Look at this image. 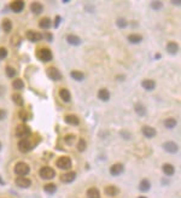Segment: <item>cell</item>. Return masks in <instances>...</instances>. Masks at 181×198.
<instances>
[{"mask_svg": "<svg viewBox=\"0 0 181 198\" xmlns=\"http://www.w3.org/2000/svg\"><path fill=\"white\" fill-rule=\"evenodd\" d=\"M15 133H16V137H18V138L27 139V137H29V135L32 134V131H30V128H29L27 124L22 123V124H18V126L16 127Z\"/></svg>", "mask_w": 181, "mask_h": 198, "instance_id": "cell-1", "label": "cell"}, {"mask_svg": "<svg viewBox=\"0 0 181 198\" xmlns=\"http://www.w3.org/2000/svg\"><path fill=\"white\" fill-rule=\"evenodd\" d=\"M30 172V168L27 163L24 162H18L16 166H15V173L18 175V177H25L27 174H29Z\"/></svg>", "mask_w": 181, "mask_h": 198, "instance_id": "cell-2", "label": "cell"}, {"mask_svg": "<svg viewBox=\"0 0 181 198\" xmlns=\"http://www.w3.org/2000/svg\"><path fill=\"white\" fill-rule=\"evenodd\" d=\"M39 174H40L41 178L45 179V180H51V179L55 178L56 172L51 167H42L40 169V172H39Z\"/></svg>", "mask_w": 181, "mask_h": 198, "instance_id": "cell-3", "label": "cell"}, {"mask_svg": "<svg viewBox=\"0 0 181 198\" xmlns=\"http://www.w3.org/2000/svg\"><path fill=\"white\" fill-rule=\"evenodd\" d=\"M38 57H39V59H41L42 62H50V60H52V58H53L52 52H51V50H48V48H40V50L38 51Z\"/></svg>", "mask_w": 181, "mask_h": 198, "instance_id": "cell-4", "label": "cell"}, {"mask_svg": "<svg viewBox=\"0 0 181 198\" xmlns=\"http://www.w3.org/2000/svg\"><path fill=\"white\" fill-rule=\"evenodd\" d=\"M32 147H33V145H32V141L29 139H21L20 143H18V150L21 152L27 154L32 150Z\"/></svg>", "mask_w": 181, "mask_h": 198, "instance_id": "cell-5", "label": "cell"}, {"mask_svg": "<svg viewBox=\"0 0 181 198\" xmlns=\"http://www.w3.org/2000/svg\"><path fill=\"white\" fill-rule=\"evenodd\" d=\"M46 73H47L48 78L51 80H53V81H59V80L62 79V74H60V71L57 69V68H53V67L47 68Z\"/></svg>", "mask_w": 181, "mask_h": 198, "instance_id": "cell-6", "label": "cell"}, {"mask_svg": "<svg viewBox=\"0 0 181 198\" xmlns=\"http://www.w3.org/2000/svg\"><path fill=\"white\" fill-rule=\"evenodd\" d=\"M57 167L60 169H69L71 167V159L66 156H62L57 161Z\"/></svg>", "mask_w": 181, "mask_h": 198, "instance_id": "cell-7", "label": "cell"}, {"mask_svg": "<svg viewBox=\"0 0 181 198\" xmlns=\"http://www.w3.org/2000/svg\"><path fill=\"white\" fill-rule=\"evenodd\" d=\"M163 149H164L167 152H169V154H176L178 150H179L178 145H176L174 141H165V143L163 144Z\"/></svg>", "mask_w": 181, "mask_h": 198, "instance_id": "cell-8", "label": "cell"}, {"mask_svg": "<svg viewBox=\"0 0 181 198\" xmlns=\"http://www.w3.org/2000/svg\"><path fill=\"white\" fill-rule=\"evenodd\" d=\"M141 133H142L146 138H153V137H156V134H157L156 129L152 128V127H150V126H142V127H141Z\"/></svg>", "mask_w": 181, "mask_h": 198, "instance_id": "cell-9", "label": "cell"}, {"mask_svg": "<svg viewBox=\"0 0 181 198\" xmlns=\"http://www.w3.org/2000/svg\"><path fill=\"white\" fill-rule=\"evenodd\" d=\"M123 170H124V167H123L122 163H115L110 168V174L114 175V177H117V175L123 173Z\"/></svg>", "mask_w": 181, "mask_h": 198, "instance_id": "cell-10", "label": "cell"}, {"mask_svg": "<svg viewBox=\"0 0 181 198\" xmlns=\"http://www.w3.org/2000/svg\"><path fill=\"white\" fill-rule=\"evenodd\" d=\"M25 36H27V39L29 40V41H32V42H36V41H40L42 39V35H41L40 33L34 32V30H28L25 33Z\"/></svg>", "mask_w": 181, "mask_h": 198, "instance_id": "cell-11", "label": "cell"}, {"mask_svg": "<svg viewBox=\"0 0 181 198\" xmlns=\"http://www.w3.org/2000/svg\"><path fill=\"white\" fill-rule=\"evenodd\" d=\"M76 178V173L75 172H66L64 174L60 175V180L65 184H69V182H73Z\"/></svg>", "mask_w": 181, "mask_h": 198, "instance_id": "cell-12", "label": "cell"}, {"mask_svg": "<svg viewBox=\"0 0 181 198\" xmlns=\"http://www.w3.org/2000/svg\"><path fill=\"white\" fill-rule=\"evenodd\" d=\"M16 185L18 187H22V188H28L32 185V180L24 178V177H18L16 179Z\"/></svg>", "mask_w": 181, "mask_h": 198, "instance_id": "cell-13", "label": "cell"}, {"mask_svg": "<svg viewBox=\"0 0 181 198\" xmlns=\"http://www.w3.org/2000/svg\"><path fill=\"white\" fill-rule=\"evenodd\" d=\"M141 86L146 91H152L156 88V82L153 80H150V79H145L141 81Z\"/></svg>", "mask_w": 181, "mask_h": 198, "instance_id": "cell-14", "label": "cell"}, {"mask_svg": "<svg viewBox=\"0 0 181 198\" xmlns=\"http://www.w3.org/2000/svg\"><path fill=\"white\" fill-rule=\"evenodd\" d=\"M11 10L13 12H21L23 9H24V2L21 1V0H16V1H12L11 5H10Z\"/></svg>", "mask_w": 181, "mask_h": 198, "instance_id": "cell-15", "label": "cell"}, {"mask_svg": "<svg viewBox=\"0 0 181 198\" xmlns=\"http://www.w3.org/2000/svg\"><path fill=\"white\" fill-rule=\"evenodd\" d=\"M179 51V45L176 42H168L167 44V52L170 55H176Z\"/></svg>", "mask_w": 181, "mask_h": 198, "instance_id": "cell-16", "label": "cell"}, {"mask_svg": "<svg viewBox=\"0 0 181 198\" xmlns=\"http://www.w3.org/2000/svg\"><path fill=\"white\" fill-rule=\"evenodd\" d=\"M30 11L34 13V15H40L41 12L43 11V6L41 5L40 2H32L30 5Z\"/></svg>", "mask_w": 181, "mask_h": 198, "instance_id": "cell-17", "label": "cell"}, {"mask_svg": "<svg viewBox=\"0 0 181 198\" xmlns=\"http://www.w3.org/2000/svg\"><path fill=\"white\" fill-rule=\"evenodd\" d=\"M64 121H65L68 124H71V126H77V124L80 123L79 117L75 116V115H66V116L64 117Z\"/></svg>", "mask_w": 181, "mask_h": 198, "instance_id": "cell-18", "label": "cell"}, {"mask_svg": "<svg viewBox=\"0 0 181 198\" xmlns=\"http://www.w3.org/2000/svg\"><path fill=\"white\" fill-rule=\"evenodd\" d=\"M59 97H60V99H62L63 101H65V103H69L70 99H71L70 92H69L66 88H62V89H59Z\"/></svg>", "mask_w": 181, "mask_h": 198, "instance_id": "cell-19", "label": "cell"}, {"mask_svg": "<svg viewBox=\"0 0 181 198\" xmlns=\"http://www.w3.org/2000/svg\"><path fill=\"white\" fill-rule=\"evenodd\" d=\"M98 98L103 100V101H107L110 99V92L106 88H101L98 91Z\"/></svg>", "mask_w": 181, "mask_h": 198, "instance_id": "cell-20", "label": "cell"}, {"mask_svg": "<svg viewBox=\"0 0 181 198\" xmlns=\"http://www.w3.org/2000/svg\"><path fill=\"white\" fill-rule=\"evenodd\" d=\"M120 192V190L116 187V186H112V185H110V186H106L105 187V193L107 195V196H110V197H114V196H116L117 193Z\"/></svg>", "mask_w": 181, "mask_h": 198, "instance_id": "cell-21", "label": "cell"}, {"mask_svg": "<svg viewBox=\"0 0 181 198\" xmlns=\"http://www.w3.org/2000/svg\"><path fill=\"white\" fill-rule=\"evenodd\" d=\"M1 27H2V30L5 33H10L12 30V22L9 20V18H5V20H2V22H1Z\"/></svg>", "mask_w": 181, "mask_h": 198, "instance_id": "cell-22", "label": "cell"}, {"mask_svg": "<svg viewBox=\"0 0 181 198\" xmlns=\"http://www.w3.org/2000/svg\"><path fill=\"white\" fill-rule=\"evenodd\" d=\"M87 197L88 198H100V192L96 187H91L87 190Z\"/></svg>", "mask_w": 181, "mask_h": 198, "instance_id": "cell-23", "label": "cell"}, {"mask_svg": "<svg viewBox=\"0 0 181 198\" xmlns=\"http://www.w3.org/2000/svg\"><path fill=\"white\" fill-rule=\"evenodd\" d=\"M51 24H52V22L48 17H43L39 21V27L41 29H48V28H51Z\"/></svg>", "mask_w": 181, "mask_h": 198, "instance_id": "cell-24", "label": "cell"}, {"mask_svg": "<svg viewBox=\"0 0 181 198\" xmlns=\"http://www.w3.org/2000/svg\"><path fill=\"white\" fill-rule=\"evenodd\" d=\"M150 187H151V184H150V181L147 179L141 180L140 184H139V190H140L141 192H147L150 190Z\"/></svg>", "mask_w": 181, "mask_h": 198, "instance_id": "cell-25", "label": "cell"}, {"mask_svg": "<svg viewBox=\"0 0 181 198\" xmlns=\"http://www.w3.org/2000/svg\"><path fill=\"white\" fill-rule=\"evenodd\" d=\"M134 110H135V112H137L139 116H144V115L146 114V108H145V105H142L141 103H137V104H135Z\"/></svg>", "mask_w": 181, "mask_h": 198, "instance_id": "cell-26", "label": "cell"}, {"mask_svg": "<svg viewBox=\"0 0 181 198\" xmlns=\"http://www.w3.org/2000/svg\"><path fill=\"white\" fill-rule=\"evenodd\" d=\"M70 76L74 80H76V81H82L85 79V74L82 71H79V70H73L70 73Z\"/></svg>", "mask_w": 181, "mask_h": 198, "instance_id": "cell-27", "label": "cell"}, {"mask_svg": "<svg viewBox=\"0 0 181 198\" xmlns=\"http://www.w3.org/2000/svg\"><path fill=\"white\" fill-rule=\"evenodd\" d=\"M174 172H175L174 166H172V164H169V163H167V164L163 166V173H164L165 175H173Z\"/></svg>", "mask_w": 181, "mask_h": 198, "instance_id": "cell-28", "label": "cell"}, {"mask_svg": "<svg viewBox=\"0 0 181 198\" xmlns=\"http://www.w3.org/2000/svg\"><path fill=\"white\" fill-rule=\"evenodd\" d=\"M66 41H68L70 45H73V46H77V45L81 42L80 38L76 36V35H68V36H66Z\"/></svg>", "mask_w": 181, "mask_h": 198, "instance_id": "cell-29", "label": "cell"}, {"mask_svg": "<svg viewBox=\"0 0 181 198\" xmlns=\"http://www.w3.org/2000/svg\"><path fill=\"white\" fill-rule=\"evenodd\" d=\"M176 124H178V121L175 119H173V117H169V119H167L164 121V126H165L167 128H169V129L176 127Z\"/></svg>", "mask_w": 181, "mask_h": 198, "instance_id": "cell-30", "label": "cell"}, {"mask_svg": "<svg viewBox=\"0 0 181 198\" xmlns=\"http://www.w3.org/2000/svg\"><path fill=\"white\" fill-rule=\"evenodd\" d=\"M11 98H12L13 103H15L16 105L22 106V105H23V103H24V100H23V98H22V94H20V93H13Z\"/></svg>", "mask_w": 181, "mask_h": 198, "instance_id": "cell-31", "label": "cell"}, {"mask_svg": "<svg viewBox=\"0 0 181 198\" xmlns=\"http://www.w3.org/2000/svg\"><path fill=\"white\" fill-rule=\"evenodd\" d=\"M141 40H142V36L139 34H130L128 36V41L132 44H139V42H141Z\"/></svg>", "mask_w": 181, "mask_h": 198, "instance_id": "cell-32", "label": "cell"}, {"mask_svg": "<svg viewBox=\"0 0 181 198\" xmlns=\"http://www.w3.org/2000/svg\"><path fill=\"white\" fill-rule=\"evenodd\" d=\"M43 190H45L47 193H55L56 190H57V186H56L55 184H47V185H45Z\"/></svg>", "mask_w": 181, "mask_h": 198, "instance_id": "cell-33", "label": "cell"}, {"mask_svg": "<svg viewBox=\"0 0 181 198\" xmlns=\"http://www.w3.org/2000/svg\"><path fill=\"white\" fill-rule=\"evenodd\" d=\"M12 87L15 89H22L24 87V82L22 81V79H16L12 82Z\"/></svg>", "mask_w": 181, "mask_h": 198, "instance_id": "cell-34", "label": "cell"}, {"mask_svg": "<svg viewBox=\"0 0 181 198\" xmlns=\"http://www.w3.org/2000/svg\"><path fill=\"white\" fill-rule=\"evenodd\" d=\"M86 147H87L86 140H85V139H80V140L77 141V150H79L80 152H83V151L86 150Z\"/></svg>", "mask_w": 181, "mask_h": 198, "instance_id": "cell-35", "label": "cell"}, {"mask_svg": "<svg viewBox=\"0 0 181 198\" xmlns=\"http://www.w3.org/2000/svg\"><path fill=\"white\" fill-rule=\"evenodd\" d=\"M5 73H6V75H7L9 78H13V76H16V70H15L12 67H10V65H7V67H6Z\"/></svg>", "mask_w": 181, "mask_h": 198, "instance_id": "cell-36", "label": "cell"}, {"mask_svg": "<svg viewBox=\"0 0 181 198\" xmlns=\"http://www.w3.org/2000/svg\"><path fill=\"white\" fill-rule=\"evenodd\" d=\"M162 6H163V2L162 1H151V7L153 10H161Z\"/></svg>", "mask_w": 181, "mask_h": 198, "instance_id": "cell-37", "label": "cell"}, {"mask_svg": "<svg viewBox=\"0 0 181 198\" xmlns=\"http://www.w3.org/2000/svg\"><path fill=\"white\" fill-rule=\"evenodd\" d=\"M116 23H117V25H119L120 28H126V27H127V24H128L127 20H126V18H123V17L119 18V20L116 21Z\"/></svg>", "mask_w": 181, "mask_h": 198, "instance_id": "cell-38", "label": "cell"}, {"mask_svg": "<svg viewBox=\"0 0 181 198\" xmlns=\"http://www.w3.org/2000/svg\"><path fill=\"white\" fill-rule=\"evenodd\" d=\"M7 57V50L5 47H0V60L5 59Z\"/></svg>", "mask_w": 181, "mask_h": 198, "instance_id": "cell-39", "label": "cell"}, {"mask_svg": "<svg viewBox=\"0 0 181 198\" xmlns=\"http://www.w3.org/2000/svg\"><path fill=\"white\" fill-rule=\"evenodd\" d=\"M20 119L22 120V121H24V122H25L27 120L29 119L28 112H27V111H24V110H23V111H20Z\"/></svg>", "mask_w": 181, "mask_h": 198, "instance_id": "cell-40", "label": "cell"}, {"mask_svg": "<svg viewBox=\"0 0 181 198\" xmlns=\"http://www.w3.org/2000/svg\"><path fill=\"white\" fill-rule=\"evenodd\" d=\"M74 140H75V137H74V135H66V137H65V141H66V144H69V145H71Z\"/></svg>", "mask_w": 181, "mask_h": 198, "instance_id": "cell-41", "label": "cell"}, {"mask_svg": "<svg viewBox=\"0 0 181 198\" xmlns=\"http://www.w3.org/2000/svg\"><path fill=\"white\" fill-rule=\"evenodd\" d=\"M5 116H6V112H5V110L0 109V120H4V119H5Z\"/></svg>", "mask_w": 181, "mask_h": 198, "instance_id": "cell-42", "label": "cell"}, {"mask_svg": "<svg viewBox=\"0 0 181 198\" xmlns=\"http://www.w3.org/2000/svg\"><path fill=\"white\" fill-rule=\"evenodd\" d=\"M59 21H60V16H57V17H56V22H55V27H56V28L58 27V24H59Z\"/></svg>", "mask_w": 181, "mask_h": 198, "instance_id": "cell-43", "label": "cell"}, {"mask_svg": "<svg viewBox=\"0 0 181 198\" xmlns=\"http://www.w3.org/2000/svg\"><path fill=\"white\" fill-rule=\"evenodd\" d=\"M172 4H173V5H178V6H180V1H172Z\"/></svg>", "mask_w": 181, "mask_h": 198, "instance_id": "cell-44", "label": "cell"}, {"mask_svg": "<svg viewBox=\"0 0 181 198\" xmlns=\"http://www.w3.org/2000/svg\"><path fill=\"white\" fill-rule=\"evenodd\" d=\"M139 198H146V197H139Z\"/></svg>", "mask_w": 181, "mask_h": 198, "instance_id": "cell-45", "label": "cell"}, {"mask_svg": "<svg viewBox=\"0 0 181 198\" xmlns=\"http://www.w3.org/2000/svg\"><path fill=\"white\" fill-rule=\"evenodd\" d=\"M0 149H1V144H0Z\"/></svg>", "mask_w": 181, "mask_h": 198, "instance_id": "cell-46", "label": "cell"}]
</instances>
